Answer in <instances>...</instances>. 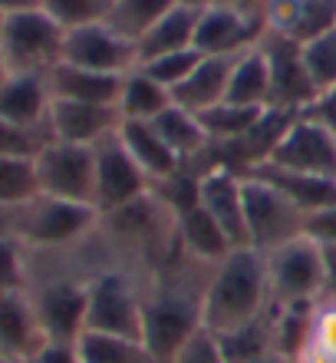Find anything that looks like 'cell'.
<instances>
[{"mask_svg":"<svg viewBox=\"0 0 336 363\" xmlns=\"http://www.w3.org/2000/svg\"><path fill=\"white\" fill-rule=\"evenodd\" d=\"M254 363H294V360L284 354H270V357H260V360H254Z\"/></svg>","mask_w":336,"mask_h":363,"instance_id":"7bdbcfd3","label":"cell"},{"mask_svg":"<svg viewBox=\"0 0 336 363\" xmlns=\"http://www.w3.org/2000/svg\"><path fill=\"white\" fill-rule=\"evenodd\" d=\"M198 13H202V10L175 4V7L168 10V13H165V17L158 20L142 40H139V43H135V50H139V63H149V60L165 57V53H175V50L195 47Z\"/></svg>","mask_w":336,"mask_h":363,"instance_id":"7402d4cb","label":"cell"},{"mask_svg":"<svg viewBox=\"0 0 336 363\" xmlns=\"http://www.w3.org/2000/svg\"><path fill=\"white\" fill-rule=\"evenodd\" d=\"M202 297L204 291L182 294V291H165V287L142 297V344L162 363L172 360L178 354V347L198 327H204Z\"/></svg>","mask_w":336,"mask_h":363,"instance_id":"52a82bcc","label":"cell"},{"mask_svg":"<svg viewBox=\"0 0 336 363\" xmlns=\"http://www.w3.org/2000/svg\"><path fill=\"white\" fill-rule=\"evenodd\" d=\"M198 205L224 228L234 248H250L244 218V175L231 169H212L198 179Z\"/></svg>","mask_w":336,"mask_h":363,"instance_id":"2e32d148","label":"cell"},{"mask_svg":"<svg viewBox=\"0 0 336 363\" xmlns=\"http://www.w3.org/2000/svg\"><path fill=\"white\" fill-rule=\"evenodd\" d=\"M119 143L129 149L135 162L142 165V172L152 179V185L172 179L175 172H182V159L165 145V139L158 135L152 123H142V119H122L119 125Z\"/></svg>","mask_w":336,"mask_h":363,"instance_id":"ffe728a7","label":"cell"},{"mask_svg":"<svg viewBox=\"0 0 336 363\" xmlns=\"http://www.w3.org/2000/svg\"><path fill=\"white\" fill-rule=\"evenodd\" d=\"M43 344H47V334L30 304L27 287L0 297V357L30 363Z\"/></svg>","mask_w":336,"mask_h":363,"instance_id":"ac0fdd59","label":"cell"},{"mask_svg":"<svg viewBox=\"0 0 336 363\" xmlns=\"http://www.w3.org/2000/svg\"><path fill=\"white\" fill-rule=\"evenodd\" d=\"M202 50H175V53H165V57H155L149 60V63H139V69H142L145 77H152L155 83H162L168 93H172L175 86H182L185 79L192 77V69L202 63Z\"/></svg>","mask_w":336,"mask_h":363,"instance_id":"836d02e7","label":"cell"},{"mask_svg":"<svg viewBox=\"0 0 336 363\" xmlns=\"http://www.w3.org/2000/svg\"><path fill=\"white\" fill-rule=\"evenodd\" d=\"M175 4H178V0H112L106 23L115 33H122L125 40L139 43Z\"/></svg>","mask_w":336,"mask_h":363,"instance_id":"f1b7e54d","label":"cell"},{"mask_svg":"<svg viewBox=\"0 0 336 363\" xmlns=\"http://www.w3.org/2000/svg\"><path fill=\"white\" fill-rule=\"evenodd\" d=\"M119 125H122L119 106L73 103V99H53V106H50V135H53V143L99 145L103 139L119 133Z\"/></svg>","mask_w":336,"mask_h":363,"instance_id":"9a60e30c","label":"cell"},{"mask_svg":"<svg viewBox=\"0 0 336 363\" xmlns=\"http://www.w3.org/2000/svg\"><path fill=\"white\" fill-rule=\"evenodd\" d=\"M228 103L238 106H257V109H270V69L264 50L250 47L244 50L231 69V83H228Z\"/></svg>","mask_w":336,"mask_h":363,"instance_id":"d4e9b609","label":"cell"},{"mask_svg":"<svg viewBox=\"0 0 336 363\" xmlns=\"http://www.w3.org/2000/svg\"><path fill=\"white\" fill-rule=\"evenodd\" d=\"M152 125L158 129V135L165 139V145H168L182 162L185 159H192V155H198L204 145H212V139H208V133H204L198 113L182 109V106H175V103L168 106L162 116H155Z\"/></svg>","mask_w":336,"mask_h":363,"instance_id":"484cf974","label":"cell"},{"mask_svg":"<svg viewBox=\"0 0 336 363\" xmlns=\"http://www.w3.org/2000/svg\"><path fill=\"white\" fill-rule=\"evenodd\" d=\"M178 4H185V7H195V10H204V7H212L214 0H178Z\"/></svg>","mask_w":336,"mask_h":363,"instance_id":"ee69618b","label":"cell"},{"mask_svg":"<svg viewBox=\"0 0 336 363\" xmlns=\"http://www.w3.org/2000/svg\"><path fill=\"white\" fill-rule=\"evenodd\" d=\"M267 264L270 301L277 307L317 304L327 294V271H323V251L307 235L280 245L264 255Z\"/></svg>","mask_w":336,"mask_h":363,"instance_id":"3957f363","label":"cell"},{"mask_svg":"<svg viewBox=\"0 0 336 363\" xmlns=\"http://www.w3.org/2000/svg\"><path fill=\"white\" fill-rule=\"evenodd\" d=\"M168 363H228V357H224V350H221L218 334L208 330V327H198V330L178 347V354Z\"/></svg>","mask_w":336,"mask_h":363,"instance_id":"d590c367","label":"cell"},{"mask_svg":"<svg viewBox=\"0 0 336 363\" xmlns=\"http://www.w3.org/2000/svg\"><path fill=\"white\" fill-rule=\"evenodd\" d=\"M40 195L93 205L96 191V149L73 143H50L37 152ZM96 208V205H93Z\"/></svg>","mask_w":336,"mask_h":363,"instance_id":"9c48e42d","label":"cell"},{"mask_svg":"<svg viewBox=\"0 0 336 363\" xmlns=\"http://www.w3.org/2000/svg\"><path fill=\"white\" fill-rule=\"evenodd\" d=\"M50 106H53V96H50L47 73H10L0 86V116L20 129L47 135L53 143Z\"/></svg>","mask_w":336,"mask_h":363,"instance_id":"e0dca14e","label":"cell"},{"mask_svg":"<svg viewBox=\"0 0 336 363\" xmlns=\"http://www.w3.org/2000/svg\"><path fill=\"white\" fill-rule=\"evenodd\" d=\"M270 284L264 255L254 248H234L224 261L212 264L204 281L202 320L214 334H231L254 324L270 311Z\"/></svg>","mask_w":336,"mask_h":363,"instance_id":"6da1fadb","label":"cell"},{"mask_svg":"<svg viewBox=\"0 0 336 363\" xmlns=\"http://www.w3.org/2000/svg\"><path fill=\"white\" fill-rule=\"evenodd\" d=\"M37 195V155H0V205H27Z\"/></svg>","mask_w":336,"mask_h":363,"instance_id":"4dcf8cb0","label":"cell"},{"mask_svg":"<svg viewBox=\"0 0 336 363\" xmlns=\"http://www.w3.org/2000/svg\"><path fill=\"white\" fill-rule=\"evenodd\" d=\"M244 218H248V241L250 248L267 255V251L287 245L303 235L307 211L297 208L294 201L270 182L257 175H244Z\"/></svg>","mask_w":336,"mask_h":363,"instance_id":"5b68a950","label":"cell"},{"mask_svg":"<svg viewBox=\"0 0 336 363\" xmlns=\"http://www.w3.org/2000/svg\"><path fill=\"white\" fill-rule=\"evenodd\" d=\"M142 291L122 271H103L86 284V330L89 334L142 340Z\"/></svg>","mask_w":336,"mask_h":363,"instance_id":"8992f818","label":"cell"},{"mask_svg":"<svg viewBox=\"0 0 336 363\" xmlns=\"http://www.w3.org/2000/svg\"><path fill=\"white\" fill-rule=\"evenodd\" d=\"M307 113L313 116V119H320V123H323V125L330 129V133L336 135V86H330L327 93H320V96H317V103L310 106Z\"/></svg>","mask_w":336,"mask_h":363,"instance_id":"ab89813d","label":"cell"},{"mask_svg":"<svg viewBox=\"0 0 336 363\" xmlns=\"http://www.w3.org/2000/svg\"><path fill=\"white\" fill-rule=\"evenodd\" d=\"M40 0H0V13H17V10L37 7Z\"/></svg>","mask_w":336,"mask_h":363,"instance_id":"b9f144b4","label":"cell"},{"mask_svg":"<svg viewBox=\"0 0 336 363\" xmlns=\"http://www.w3.org/2000/svg\"><path fill=\"white\" fill-rule=\"evenodd\" d=\"M4 17H7V13H0V23H4Z\"/></svg>","mask_w":336,"mask_h":363,"instance_id":"7dc6e473","label":"cell"},{"mask_svg":"<svg viewBox=\"0 0 336 363\" xmlns=\"http://www.w3.org/2000/svg\"><path fill=\"white\" fill-rule=\"evenodd\" d=\"M30 281L27 248L20 241H0V297L23 291Z\"/></svg>","mask_w":336,"mask_h":363,"instance_id":"e575fe53","label":"cell"},{"mask_svg":"<svg viewBox=\"0 0 336 363\" xmlns=\"http://www.w3.org/2000/svg\"><path fill=\"white\" fill-rule=\"evenodd\" d=\"M303 235L317 245H336V205H327L320 211H310Z\"/></svg>","mask_w":336,"mask_h":363,"instance_id":"74e56055","label":"cell"},{"mask_svg":"<svg viewBox=\"0 0 336 363\" xmlns=\"http://www.w3.org/2000/svg\"><path fill=\"white\" fill-rule=\"evenodd\" d=\"M76 350H79V360L83 363H162L142 340L89 334V330L76 340Z\"/></svg>","mask_w":336,"mask_h":363,"instance_id":"f546056e","label":"cell"},{"mask_svg":"<svg viewBox=\"0 0 336 363\" xmlns=\"http://www.w3.org/2000/svg\"><path fill=\"white\" fill-rule=\"evenodd\" d=\"M238 57L241 53H218V57L204 53L202 63L192 69V77L185 79L182 86L172 89V103L182 106V109H192V113H204V109L224 103L231 69H234Z\"/></svg>","mask_w":336,"mask_h":363,"instance_id":"d6986e66","label":"cell"},{"mask_svg":"<svg viewBox=\"0 0 336 363\" xmlns=\"http://www.w3.org/2000/svg\"><path fill=\"white\" fill-rule=\"evenodd\" d=\"M168 106H172V93H168L162 83H155L152 77H145L139 67H135L132 73H125L122 93H119V113H122V119L152 123L155 116H162Z\"/></svg>","mask_w":336,"mask_h":363,"instance_id":"4316f807","label":"cell"},{"mask_svg":"<svg viewBox=\"0 0 336 363\" xmlns=\"http://www.w3.org/2000/svg\"><path fill=\"white\" fill-rule=\"evenodd\" d=\"M10 77V69H7V63H4V53H0V86H4V79Z\"/></svg>","mask_w":336,"mask_h":363,"instance_id":"f6af8a7d","label":"cell"},{"mask_svg":"<svg viewBox=\"0 0 336 363\" xmlns=\"http://www.w3.org/2000/svg\"><path fill=\"white\" fill-rule=\"evenodd\" d=\"M178 245L195 261H204V264H218V261H224L234 251L224 228L202 205H195L192 211H185L182 218H178Z\"/></svg>","mask_w":336,"mask_h":363,"instance_id":"603a6c76","label":"cell"},{"mask_svg":"<svg viewBox=\"0 0 336 363\" xmlns=\"http://www.w3.org/2000/svg\"><path fill=\"white\" fill-rule=\"evenodd\" d=\"M63 63L93 73H109V77H125L139 67V50L132 40L115 33L106 20L89 23V27L66 30L63 37Z\"/></svg>","mask_w":336,"mask_h":363,"instance_id":"4fadbf2b","label":"cell"},{"mask_svg":"<svg viewBox=\"0 0 336 363\" xmlns=\"http://www.w3.org/2000/svg\"><path fill=\"white\" fill-rule=\"evenodd\" d=\"M0 363H20V360H4V357H0Z\"/></svg>","mask_w":336,"mask_h":363,"instance_id":"bcb514c9","label":"cell"},{"mask_svg":"<svg viewBox=\"0 0 336 363\" xmlns=\"http://www.w3.org/2000/svg\"><path fill=\"white\" fill-rule=\"evenodd\" d=\"M250 175L270 182L274 189H280L297 208L320 211L327 205H336V179H320V175H300V172H284V169H274V165H254Z\"/></svg>","mask_w":336,"mask_h":363,"instance_id":"cb8c5ba5","label":"cell"},{"mask_svg":"<svg viewBox=\"0 0 336 363\" xmlns=\"http://www.w3.org/2000/svg\"><path fill=\"white\" fill-rule=\"evenodd\" d=\"M66 30L40 7L7 13L0 23V53L10 73H50L63 63Z\"/></svg>","mask_w":336,"mask_h":363,"instance_id":"7a4b0ae2","label":"cell"},{"mask_svg":"<svg viewBox=\"0 0 336 363\" xmlns=\"http://www.w3.org/2000/svg\"><path fill=\"white\" fill-rule=\"evenodd\" d=\"M43 145H50L47 135L20 129L0 116V155H37Z\"/></svg>","mask_w":336,"mask_h":363,"instance_id":"8d00e7d4","label":"cell"},{"mask_svg":"<svg viewBox=\"0 0 336 363\" xmlns=\"http://www.w3.org/2000/svg\"><path fill=\"white\" fill-rule=\"evenodd\" d=\"M99 221L103 218L93 205L37 195L33 201L20 205V245L27 251L69 248L79 238H86Z\"/></svg>","mask_w":336,"mask_h":363,"instance_id":"277c9868","label":"cell"},{"mask_svg":"<svg viewBox=\"0 0 336 363\" xmlns=\"http://www.w3.org/2000/svg\"><path fill=\"white\" fill-rule=\"evenodd\" d=\"M30 363H83L79 360L76 344H59V340H47L37 350V357Z\"/></svg>","mask_w":336,"mask_h":363,"instance_id":"f35d334b","label":"cell"},{"mask_svg":"<svg viewBox=\"0 0 336 363\" xmlns=\"http://www.w3.org/2000/svg\"><path fill=\"white\" fill-rule=\"evenodd\" d=\"M260 165H274L284 172L336 179V135L310 113H297L284 125L270 155Z\"/></svg>","mask_w":336,"mask_h":363,"instance_id":"ba28073f","label":"cell"},{"mask_svg":"<svg viewBox=\"0 0 336 363\" xmlns=\"http://www.w3.org/2000/svg\"><path fill=\"white\" fill-rule=\"evenodd\" d=\"M37 7L63 30H76L89 27V23H103L109 17L112 0H40Z\"/></svg>","mask_w":336,"mask_h":363,"instance_id":"d6a6232c","label":"cell"},{"mask_svg":"<svg viewBox=\"0 0 336 363\" xmlns=\"http://www.w3.org/2000/svg\"><path fill=\"white\" fill-rule=\"evenodd\" d=\"M86 284L76 277H47V281H27L30 304L37 311L47 340L76 344L86 334Z\"/></svg>","mask_w":336,"mask_h":363,"instance_id":"7c38bea8","label":"cell"},{"mask_svg":"<svg viewBox=\"0 0 336 363\" xmlns=\"http://www.w3.org/2000/svg\"><path fill=\"white\" fill-rule=\"evenodd\" d=\"M267 116V109H257V106H238V103H218L212 109L198 113L204 133L212 143H241L244 135L254 129Z\"/></svg>","mask_w":336,"mask_h":363,"instance_id":"83f0119b","label":"cell"},{"mask_svg":"<svg viewBox=\"0 0 336 363\" xmlns=\"http://www.w3.org/2000/svg\"><path fill=\"white\" fill-rule=\"evenodd\" d=\"M125 77H109V73H93L69 63H59L47 73L50 96L53 99H73V103H99V106H119Z\"/></svg>","mask_w":336,"mask_h":363,"instance_id":"44dd1931","label":"cell"},{"mask_svg":"<svg viewBox=\"0 0 336 363\" xmlns=\"http://www.w3.org/2000/svg\"><path fill=\"white\" fill-rule=\"evenodd\" d=\"M96 149V191H93V205H96L99 218L115 215V211L129 208L139 199L152 191V179L142 172V165L135 162L129 149L119 143V133L103 139Z\"/></svg>","mask_w":336,"mask_h":363,"instance_id":"30bf717a","label":"cell"},{"mask_svg":"<svg viewBox=\"0 0 336 363\" xmlns=\"http://www.w3.org/2000/svg\"><path fill=\"white\" fill-rule=\"evenodd\" d=\"M300 50H303V63H307V73L317 93H327L330 86H336V23L317 37L303 40Z\"/></svg>","mask_w":336,"mask_h":363,"instance_id":"1f68e13d","label":"cell"},{"mask_svg":"<svg viewBox=\"0 0 336 363\" xmlns=\"http://www.w3.org/2000/svg\"><path fill=\"white\" fill-rule=\"evenodd\" d=\"M0 241H20V205H0Z\"/></svg>","mask_w":336,"mask_h":363,"instance_id":"60d3db41","label":"cell"},{"mask_svg":"<svg viewBox=\"0 0 336 363\" xmlns=\"http://www.w3.org/2000/svg\"><path fill=\"white\" fill-rule=\"evenodd\" d=\"M260 50L267 57L270 69V109H284V113H307L317 103V86L307 73L303 63V50L294 37L277 33V30H264Z\"/></svg>","mask_w":336,"mask_h":363,"instance_id":"8fae6325","label":"cell"},{"mask_svg":"<svg viewBox=\"0 0 336 363\" xmlns=\"http://www.w3.org/2000/svg\"><path fill=\"white\" fill-rule=\"evenodd\" d=\"M264 17L260 13H248L244 7L234 4H221L214 0L212 7H204L198 13V27H195V50H202L208 57L218 53H244V50L257 47L264 37Z\"/></svg>","mask_w":336,"mask_h":363,"instance_id":"5bb4252c","label":"cell"}]
</instances>
